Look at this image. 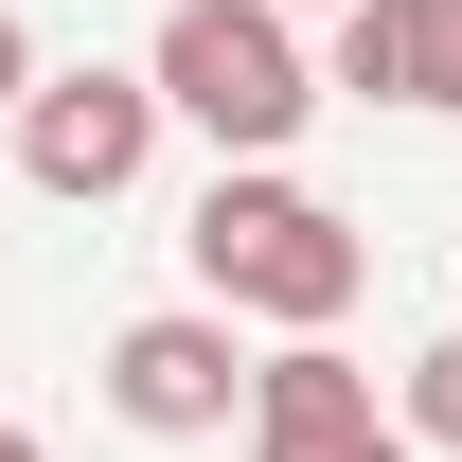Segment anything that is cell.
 Listing matches in <instances>:
<instances>
[{
	"mask_svg": "<svg viewBox=\"0 0 462 462\" xmlns=\"http://www.w3.org/2000/svg\"><path fill=\"white\" fill-rule=\"evenodd\" d=\"M196 302H231V320H267V338H338L356 285H374V231L338 214V196H302L285 161H214V196H196Z\"/></svg>",
	"mask_w": 462,
	"mask_h": 462,
	"instance_id": "6da1fadb",
	"label": "cell"
},
{
	"mask_svg": "<svg viewBox=\"0 0 462 462\" xmlns=\"http://www.w3.org/2000/svg\"><path fill=\"white\" fill-rule=\"evenodd\" d=\"M143 71H161V107L196 125L214 161H285L302 125H320V89H338V71L302 54V18H285V0H178Z\"/></svg>",
	"mask_w": 462,
	"mask_h": 462,
	"instance_id": "7a4b0ae2",
	"label": "cell"
},
{
	"mask_svg": "<svg viewBox=\"0 0 462 462\" xmlns=\"http://www.w3.org/2000/svg\"><path fill=\"white\" fill-rule=\"evenodd\" d=\"M161 71H36V107L0 125V143H18V178H36V196H71V214H107V196H143V161H161Z\"/></svg>",
	"mask_w": 462,
	"mask_h": 462,
	"instance_id": "3957f363",
	"label": "cell"
},
{
	"mask_svg": "<svg viewBox=\"0 0 462 462\" xmlns=\"http://www.w3.org/2000/svg\"><path fill=\"white\" fill-rule=\"evenodd\" d=\"M107 409L143 427V445H214L231 409H249L231 302H161V320H125V338H107Z\"/></svg>",
	"mask_w": 462,
	"mask_h": 462,
	"instance_id": "277c9868",
	"label": "cell"
},
{
	"mask_svg": "<svg viewBox=\"0 0 462 462\" xmlns=\"http://www.w3.org/2000/svg\"><path fill=\"white\" fill-rule=\"evenodd\" d=\"M320 71H338L356 107H427V125H445L462 107V0H356Z\"/></svg>",
	"mask_w": 462,
	"mask_h": 462,
	"instance_id": "5b68a950",
	"label": "cell"
},
{
	"mask_svg": "<svg viewBox=\"0 0 462 462\" xmlns=\"http://www.w3.org/2000/svg\"><path fill=\"white\" fill-rule=\"evenodd\" d=\"M320 427H374V374H356L338 338H285V356H249V445H320Z\"/></svg>",
	"mask_w": 462,
	"mask_h": 462,
	"instance_id": "8992f818",
	"label": "cell"
},
{
	"mask_svg": "<svg viewBox=\"0 0 462 462\" xmlns=\"http://www.w3.org/2000/svg\"><path fill=\"white\" fill-rule=\"evenodd\" d=\"M409 445H427V462H462V338H427V356H409Z\"/></svg>",
	"mask_w": 462,
	"mask_h": 462,
	"instance_id": "52a82bcc",
	"label": "cell"
},
{
	"mask_svg": "<svg viewBox=\"0 0 462 462\" xmlns=\"http://www.w3.org/2000/svg\"><path fill=\"white\" fill-rule=\"evenodd\" d=\"M249 462H427V445H409V409H374V427H320V445H249Z\"/></svg>",
	"mask_w": 462,
	"mask_h": 462,
	"instance_id": "ba28073f",
	"label": "cell"
},
{
	"mask_svg": "<svg viewBox=\"0 0 462 462\" xmlns=\"http://www.w3.org/2000/svg\"><path fill=\"white\" fill-rule=\"evenodd\" d=\"M36 107V18H18V0H0V125Z\"/></svg>",
	"mask_w": 462,
	"mask_h": 462,
	"instance_id": "9c48e42d",
	"label": "cell"
},
{
	"mask_svg": "<svg viewBox=\"0 0 462 462\" xmlns=\"http://www.w3.org/2000/svg\"><path fill=\"white\" fill-rule=\"evenodd\" d=\"M0 462H54V445H36V427H0Z\"/></svg>",
	"mask_w": 462,
	"mask_h": 462,
	"instance_id": "30bf717a",
	"label": "cell"
},
{
	"mask_svg": "<svg viewBox=\"0 0 462 462\" xmlns=\"http://www.w3.org/2000/svg\"><path fill=\"white\" fill-rule=\"evenodd\" d=\"M285 18H356V0H285Z\"/></svg>",
	"mask_w": 462,
	"mask_h": 462,
	"instance_id": "8fae6325",
	"label": "cell"
}]
</instances>
